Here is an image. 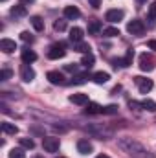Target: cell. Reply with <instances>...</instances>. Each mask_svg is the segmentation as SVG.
I'll return each mask as SVG.
<instances>
[{
  "mask_svg": "<svg viewBox=\"0 0 156 158\" xmlns=\"http://www.w3.org/2000/svg\"><path fill=\"white\" fill-rule=\"evenodd\" d=\"M117 147L132 158H154L151 155V151H149L143 143H140L136 138H129V136L119 138V140H117Z\"/></svg>",
  "mask_w": 156,
  "mask_h": 158,
  "instance_id": "cell-1",
  "label": "cell"
},
{
  "mask_svg": "<svg viewBox=\"0 0 156 158\" xmlns=\"http://www.w3.org/2000/svg\"><path fill=\"white\" fill-rule=\"evenodd\" d=\"M84 131L90 132L92 136L99 138V140H109V138L114 136V131H112L109 125H103V123H92V125L84 127Z\"/></svg>",
  "mask_w": 156,
  "mask_h": 158,
  "instance_id": "cell-2",
  "label": "cell"
},
{
  "mask_svg": "<svg viewBox=\"0 0 156 158\" xmlns=\"http://www.w3.org/2000/svg\"><path fill=\"white\" fill-rule=\"evenodd\" d=\"M64 55H66V50H64V42L53 44V46H50V50H48V59H51V61L63 59Z\"/></svg>",
  "mask_w": 156,
  "mask_h": 158,
  "instance_id": "cell-3",
  "label": "cell"
},
{
  "mask_svg": "<svg viewBox=\"0 0 156 158\" xmlns=\"http://www.w3.org/2000/svg\"><path fill=\"white\" fill-rule=\"evenodd\" d=\"M42 147L46 153H57L61 147V142L55 136H46V138H42Z\"/></svg>",
  "mask_w": 156,
  "mask_h": 158,
  "instance_id": "cell-4",
  "label": "cell"
},
{
  "mask_svg": "<svg viewBox=\"0 0 156 158\" xmlns=\"http://www.w3.org/2000/svg\"><path fill=\"white\" fill-rule=\"evenodd\" d=\"M127 31L132 33V35H142V33L145 31V24H143L140 19H134V20H130V22L127 24Z\"/></svg>",
  "mask_w": 156,
  "mask_h": 158,
  "instance_id": "cell-5",
  "label": "cell"
},
{
  "mask_svg": "<svg viewBox=\"0 0 156 158\" xmlns=\"http://www.w3.org/2000/svg\"><path fill=\"white\" fill-rule=\"evenodd\" d=\"M134 83L138 85V88H140V92L142 94H149L151 90H153V81L147 77H142V76H136L134 77Z\"/></svg>",
  "mask_w": 156,
  "mask_h": 158,
  "instance_id": "cell-6",
  "label": "cell"
},
{
  "mask_svg": "<svg viewBox=\"0 0 156 158\" xmlns=\"http://www.w3.org/2000/svg\"><path fill=\"white\" fill-rule=\"evenodd\" d=\"M140 68H142L143 72H153L156 68L154 59H153L151 55H147V53H142V55H140Z\"/></svg>",
  "mask_w": 156,
  "mask_h": 158,
  "instance_id": "cell-7",
  "label": "cell"
},
{
  "mask_svg": "<svg viewBox=\"0 0 156 158\" xmlns=\"http://www.w3.org/2000/svg\"><path fill=\"white\" fill-rule=\"evenodd\" d=\"M123 17H125V11H123V9H109V11L105 13V20H107V22H112V24L123 20Z\"/></svg>",
  "mask_w": 156,
  "mask_h": 158,
  "instance_id": "cell-8",
  "label": "cell"
},
{
  "mask_svg": "<svg viewBox=\"0 0 156 158\" xmlns=\"http://www.w3.org/2000/svg\"><path fill=\"white\" fill-rule=\"evenodd\" d=\"M20 79H22L24 83H31V81L35 79V70H33L30 64L24 63V64L20 66Z\"/></svg>",
  "mask_w": 156,
  "mask_h": 158,
  "instance_id": "cell-9",
  "label": "cell"
},
{
  "mask_svg": "<svg viewBox=\"0 0 156 158\" xmlns=\"http://www.w3.org/2000/svg\"><path fill=\"white\" fill-rule=\"evenodd\" d=\"M46 79H48L51 85H64V83H66V81H64V76H63L61 72H57V70L48 72V74H46Z\"/></svg>",
  "mask_w": 156,
  "mask_h": 158,
  "instance_id": "cell-10",
  "label": "cell"
},
{
  "mask_svg": "<svg viewBox=\"0 0 156 158\" xmlns=\"http://www.w3.org/2000/svg\"><path fill=\"white\" fill-rule=\"evenodd\" d=\"M0 50L4 53H13L17 50V44H15V40H11V39H2L0 40Z\"/></svg>",
  "mask_w": 156,
  "mask_h": 158,
  "instance_id": "cell-11",
  "label": "cell"
},
{
  "mask_svg": "<svg viewBox=\"0 0 156 158\" xmlns=\"http://www.w3.org/2000/svg\"><path fill=\"white\" fill-rule=\"evenodd\" d=\"M20 57H22V63H26V64H31L33 61H37V53L33 50H30V48H24Z\"/></svg>",
  "mask_w": 156,
  "mask_h": 158,
  "instance_id": "cell-12",
  "label": "cell"
},
{
  "mask_svg": "<svg viewBox=\"0 0 156 158\" xmlns=\"http://www.w3.org/2000/svg\"><path fill=\"white\" fill-rule=\"evenodd\" d=\"M77 151L81 155H90L94 151V145L88 142V140H79L77 142Z\"/></svg>",
  "mask_w": 156,
  "mask_h": 158,
  "instance_id": "cell-13",
  "label": "cell"
},
{
  "mask_svg": "<svg viewBox=\"0 0 156 158\" xmlns=\"http://www.w3.org/2000/svg\"><path fill=\"white\" fill-rule=\"evenodd\" d=\"M74 105H86L88 103V94H83V92H77V94H72L68 98Z\"/></svg>",
  "mask_w": 156,
  "mask_h": 158,
  "instance_id": "cell-14",
  "label": "cell"
},
{
  "mask_svg": "<svg viewBox=\"0 0 156 158\" xmlns=\"http://www.w3.org/2000/svg\"><path fill=\"white\" fill-rule=\"evenodd\" d=\"M79 17H81V11H79L76 6H66L64 7V19L74 20V19H79Z\"/></svg>",
  "mask_w": 156,
  "mask_h": 158,
  "instance_id": "cell-15",
  "label": "cell"
},
{
  "mask_svg": "<svg viewBox=\"0 0 156 158\" xmlns=\"http://www.w3.org/2000/svg\"><path fill=\"white\" fill-rule=\"evenodd\" d=\"M84 107H86V109H84V114H92V116H94V114H103V107H101L99 103H90V101H88Z\"/></svg>",
  "mask_w": 156,
  "mask_h": 158,
  "instance_id": "cell-16",
  "label": "cell"
},
{
  "mask_svg": "<svg viewBox=\"0 0 156 158\" xmlns=\"http://www.w3.org/2000/svg\"><path fill=\"white\" fill-rule=\"evenodd\" d=\"M83 39H84V31H83V28H72L70 30V40L72 42H83Z\"/></svg>",
  "mask_w": 156,
  "mask_h": 158,
  "instance_id": "cell-17",
  "label": "cell"
},
{
  "mask_svg": "<svg viewBox=\"0 0 156 158\" xmlns=\"http://www.w3.org/2000/svg\"><path fill=\"white\" fill-rule=\"evenodd\" d=\"M11 17H15V19H22V17H26V7L20 4V6H13L11 7Z\"/></svg>",
  "mask_w": 156,
  "mask_h": 158,
  "instance_id": "cell-18",
  "label": "cell"
},
{
  "mask_svg": "<svg viewBox=\"0 0 156 158\" xmlns=\"http://www.w3.org/2000/svg\"><path fill=\"white\" fill-rule=\"evenodd\" d=\"M2 131L6 132V134H17L18 132V127L15 125V123H9V121H2Z\"/></svg>",
  "mask_w": 156,
  "mask_h": 158,
  "instance_id": "cell-19",
  "label": "cell"
},
{
  "mask_svg": "<svg viewBox=\"0 0 156 158\" xmlns=\"http://www.w3.org/2000/svg\"><path fill=\"white\" fill-rule=\"evenodd\" d=\"M109 79H110V76H109L107 72H96V74L92 76V81L97 83V85H103V83H107Z\"/></svg>",
  "mask_w": 156,
  "mask_h": 158,
  "instance_id": "cell-20",
  "label": "cell"
},
{
  "mask_svg": "<svg viewBox=\"0 0 156 158\" xmlns=\"http://www.w3.org/2000/svg\"><path fill=\"white\" fill-rule=\"evenodd\" d=\"M30 22H31V26H33V30H35V31H42V30H44V20L40 19L39 15L31 17V19H30Z\"/></svg>",
  "mask_w": 156,
  "mask_h": 158,
  "instance_id": "cell-21",
  "label": "cell"
},
{
  "mask_svg": "<svg viewBox=\"0 0 156 158\" xmlns=\"http://www.w3.org/2000/svg\"><path fill=\"white\" fill-rule=\"evenodd\" d=\"M101 28H103V24H101L99 20H90V22H88V33H90V35H96Z\"/></svg>",
  "mask_w": 156,
  "mask_h": 158,
  "instance_id": "cell-22",
  "label": "cell"
},
{
  "mask_svg": "<svg viewBox=\"0 0 156 158\" xmlns=\"http://www.w3.org/2000/svg\"><path fill=\"white\" fill-rule=\"evenodd\" d=\"M132 59H134V52H132V50H127L125 57L121 59V68H127V66H130V64H132Z\"/></svg>",
  "mask_w": 156,
  "mask_h": 158,
  "instance_id": "cell-23",
  "label": "cell"
},
{
  "mask_svg": "<svg viewBox=\"0 0 156 158\" xmlns=\"http://www.w3.org/2000/svg\"><path fill=\"white\" fill-rule=\"evenodd\" d=\"M94 61H96V57H94L92 53H84L83 59H81V64L86 66V68H92V66H94Z\"/></svg>",
  "mask_w": 156,
  "mask_h": 158,
  "instance_id": "cell-24",
  "label": "cell"
},
{
  "mask_svg": "<svg viewBox=\"0 0 156 158\" xmlns=\"http://www.w3.org/2000/svg\"><path fill=\"white\" fill-rule=\"evenodd\" d=\"M142 109L143 110H149V112H156V101H153V99H143L142 101Z\"/></svg>",
  "mask_w": 156,
  "mask_h": 158,
  "instance_id": "cell-25",
  "label": "cell"
},
{
  "mask_svg": "<svg viewBox=\"0 0 156 158\" xmlns=\"http://www.w3.org/2000/svg\"><path fill=\"white\" fill-rule=\"evenodd\" d=\"M7 158H26V153H24V147H18V149H11Z\"/></svg>",
  "mask_w": 156,
  "mask_h": 158,
  "instance_id": "cell-26",
  "label": "cell"
},
{
  "mask_svg": "<svg viewBox=\"0 0 156 158\" xmlns=\"http://www.w3.org/2000/svg\"><path fill=\"white\" fill-rule=\"evenodd\" d=\"M74 50L81 53H90V46L86 42H74Z\"/></svg>",
  "mask_w": 156,
  "mask_h": 158,
  "instance_id": "cell-27",
  "label": "cell"
},
{
  "mask_svg": "<svg viewBox=\"0 0 156 158\" xmlns=\"http://www.w3.org/2000/svg\"><path fill=\"white\" fill-rule=\"evenodd\" d=\"M18 143H20V147H24V149H33V147H35V142H33L31 138H20Z\"/></svg>",
  "mask_w": 156,
  "mask_h": 158,
  "instance_id": "cell-28",
  "label": "cell"
},
{
  "mask_svg": "<svg viewBox=\"0 0 156 158\" xmlns=\"http://www.w3.org/2000/svg\"><path fill=\"white\" fill-rule=\"evenodd\" d=\"M103 35L105 37H117L119 35V30L117 28H105L103 30Z\"/></svg>",
  "mask_w": 156,
  "mask_h": 158,
  "instance_id": "cell-29",
  "label": "cell"
},
{
  "mask_svg": "<svg viewBox=\"0 0 156 158\" xmlns=\"http://www.w3.org/2000/svg\"><path fill=\"white\" fill-rule=\"evenodd\" d=\"M103 114H109V116H114V114H117V105H109V107H103Z\"/></svg>",
  "mask_w": 156,
  "mask_h": 158,
  "instance_id": "cell-30",
  "label": "cell"
},
{
  "mask_svg": "<svg viewBox=\"0 0 156 158\" xmlns=\"http://www.w3.org/2000/svg\"><path fill=\"white\" fill-rule=\"evenodd\" d=\"M53 30L55 31H64L66 30V20H55L53 22Z\"/></svg>",
  "mask_w": 156,
  "mask_h": 158,
  "instance_id": "cell-31",
  "label": "cell"
},
{
  "mask_svg": "<svg viewBox=\"0 0 156 158\" xmlns=\"http://www.w3.org/2000/svg\"><path fill=\"white\" fill-rule=\"evenodd\" d=\"M70 83H72V85H83V83H86V76H84V74H79L76 77H72Z\"/></svg>",
  "mask_w": 156,
  "mask_h": 158,
  "instance_id": "cell-32",
  "label": "cell"
},
{
  "mask_svg": "<svg viewBox=\"0 0 156 158\" xmlns=\"http://www.w3.org/2000/svg\"><path fill=\"white\" fill-rule=\"evenodd\" d=\"M149 19H151V22H156V2L149 6Z\"/></svg>",
  "mask_w": 156,
  "mask_h": 158,
  "instance_id": "cell-33",
  "label": "cell"
},
{
  "mask_svg": "<svg viewBox=\"0 0 156 158\" xmlns=\"http://www.w3.org/2000/svg\"><path fill=\"white\" fill-rule=\"evenodd\" d=\"M11 76H13V72H11L9 68H4V70L0 72V81H7Z\"/></svg>",
  "mask_w": 156,
  "mask_h": 158,
  "instance_id": "cell-34",
  "label": "cell"
},
{
  "mask_svg": "<svg viewBox=\"0 0 156 158\" xmlns=\"http://www.w3.org/2000/svg\"><path fill=\"white\" fill-rule=\"evenodd\" d=\"M20 39L24 40V42H33V35H31L30 31H22V33H20Z\"/></svg>",
  "mask_w": 156,
  "mask_h": 158,
  "instance_id": "cell-35",
  "label": "cell"
},
{
  "mask_svg": "<svg viewBox=\"0 0 156 158\" xmlns=\"http://www.w3.org/2000/svg\"><path fill=\"white\" fill-rule=\"evenodd\" d=\"M129 109L132 110H138V109H142V103H138V101H129Z\"/></svg>",
  "mask_w": 156,
  "mask_h": 158,
  "instance_id": "cell-36",
  "label": "cell"
},
{
  "mask_svg": "<svg viewBox=\"0 0 156 158\" xmlns=\"http://www.w3.org/2000/svg\"><path fill=\"white\" fill-rule=\"evenodd\" d=\"M64 70H66V72H74V74H76V72H77V64H66V66H64Z\"/></svg>",
  "mask_w": 156,
  "mask_h": 158,
  "instance_id": "cell-37",
  "label": "cell"
},
{
  "mask_svg": "<svg viewBox=\"0 0 156 158\" xmlns=\"http://www.w3.org/2000/svg\"><path fill=\"white\" fill-rule=\"evenodd\" d=\"M147 48H149V50H154V52H156V40L154 39L147 40Z\"/></svg>",
  "mask_w": 156,
  "mask_h": 158,
  "instance_id": "cell-38",
  "label": "cell"
},
{
  "mask_svg": "<svg viewBox=\"0 0 156 158\" xmlns=\"http://www.w3.org/2000/svg\"><path fill=\"white\" fill-rule=\"evenodd\" d=\"M88 2H90V6H92V7H96V9L101 6V0H88Z\"/></svg>",
  "mask_w": 156,
  "mask_h": 158,
  "instance_id": "cell-39",
  "label": "cell"
},
{
  "mask_svg": "<svg viewBox=\"0 0 156 158\" xmlns=\"http://www.w3.org/2000/svg\"><path fill=\"white\" fill-rule=\"evenodd\" d=\"M119 90H121V85H117V86H114V88H112V94H117Z\"/></svg>",
  "mask_w": 156,
  "mask_h": 158,
  "instance_id": "cell-40",
  "label": "cell"
},
{
  "mask_svg": "<svg viewBox=\"0 0 156 158\" xmlns=\"http://www.w3.org/2000/svg\"><path fill=\"white\" fill-rule=\"evenodd\" d=\"M33 2H35V0H20L22 6H24V4H33Z\"/></svg>",
  "mask_w": 156,
  "mask_h": 158,
  "instance_id": "cell-41",
  "label": "cell"
},
{
  "mask_svg": "<svg viewBox=\"0 0 156 158\" xmlns=\"http://www.w3.org/2000/svg\"><path fill=\"white\" fill-rule=\"evenodd\" d=\"M96 158H109L107 155H99V156H96Z\"/></svg>",
  "mask_w": 156,
  "mask_h": 158,
  "instance_id": "cell-42",
  "label": "cell"
},
{
  "mask_svg": "<svg viewBox=\"0 0 156 158\" xmlns=\"http://www.w3.org/2000/svg\"><path fill=\"white\" fill-rule=\"evenodd\" d=\"M136 2H138V4H143V2H147V0H136Z\"/></svg>",
  "mask_w": 156,
  "mask_h": 158,
  "instance_id": "cell-43",
  "label": "cell"
},
{
  "mask_svg": "<svg viewBox=\"0 0 156 158\" xmlns=\"http://www.w3.org/2000/svg\"><path fill=\"white\" fill-rule=\"evenodd\" d=\"M33 158H44V156H33Z\"/></svg>",
  "mask_w": 156,
  "mask_h": 158,
  "instance_id": "cell-44",
  "label": "cell"
},
{
  "mask_svg": "<svg viewBox=\"0 0 156 158\" xmlns=\"http://www.w3.org/2000/svg\"><path fill=\"white\" fill-rule=\"evenodd\" d=\"M59 158H64V156H59Z\"/></svg>",
  "mask_w": 156,
  "mask_h": 158,
  "instance_id": "cell-45",
  "label": "cell"
},
{
  "mask_svg": "<svg viewBox=\"0 0 156 158\" xmlns=\"http://www.w3.org/2000/svg\"><path fill=\"white\" fill-rule=\"evenodd\" d=\"M2 2H6V0H2Z\"/></svg>",
  "mask_w": 156,
  "mask_h": 158,
  "instance_id": "cell-46",
  "label": "cell"
}]
</instances>
